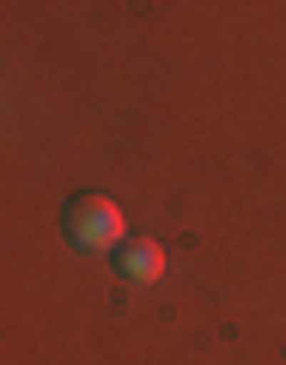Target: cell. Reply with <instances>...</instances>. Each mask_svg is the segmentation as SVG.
<instances>
[{
  "label": "cell",
  "mask_w": 286,
  "mask_h": 365,
  "mask_svg": "<svg viewBox=\"0 0 286 365\" xmlns=\"http://www.w3.org/2000/svg\"><path fill=\"white\" fill-rule=\"evenodd\" d=\"M116 274L134 280V287H153L158 274H165V250H158L153 237H128V244L116 250Z\"/></svg>",
  "instance_id": "2"
},
{
  "label": "cell",
  "mask_w": 286,
  "mask_h": 365,
  "mask_svg": "<svg viewBox=\"0 0 286 365\" xmlns=\"http://www.w3.org/2000/svg\"><path fill=\"white\" fill-rule=\"evenodd\" d=\"M61 225H67V244L73 250H122V207L110 195H73L61 207Z\"/></svg>",
  "instance_id": "1"
}]
</instances>
